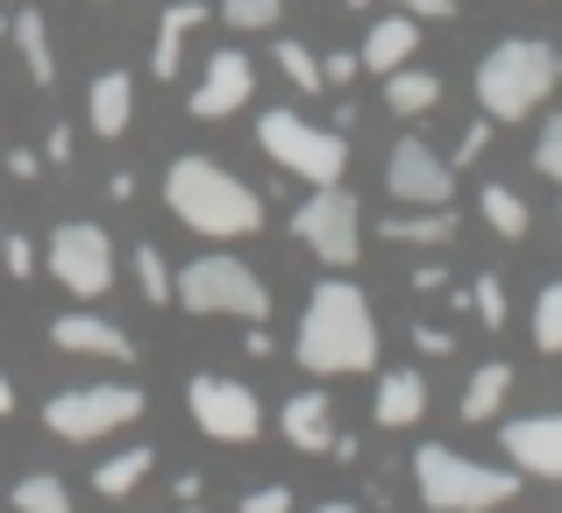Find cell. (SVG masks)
<instances>
[{
	"mask_svg": "<svg viewBox=\"0 0 562 513\" xmlns=\"http://www.w3.org/2000/svg\"><path fill=\"white\" fill-rule=\"evenodd\" d=\"M300 364L314 378H357V371H378V321H371V300H363L349 278H321L306 292V314H300Z\"/></svg>",
	"mask_w": 562,
	"mask_h": 513,
	"instance_id": "cell-1",
	"label": "cell"
},
{
	"mask_svg": "<svg viewBox=\"0 0 562 513\" xmlns=\"http://www.w3.org/2000/svg\"><path fill=\"white\" fill-rule=\"evenodd\" d=\"M165 208L206 243H243L263 228V200L214 157H171L165 171Z\"/></svg>",
	"mask_w": 562,
	"mask_h": 513,
	"instance_id": "cell-2",
	"label": "cell"
},
{
	"mask_svg": "<svg viewBox=\"0 0 562 513\" xmlns=\"http://www.w3.org/2000/svg\"><path fill=\"white\" fill-rule=\"evenodd\" d=\"M555 93V43L541 36H506L477 57V108L484 122H527Z\"/></svg>",
	"mask_w": 562,
	"mask_h": 513,
	"instance_id": "cell-3",
	"label": "cell"
},
{
	"mask_svg": "<svg viewBox=\"0 0 562 513\" xmlns=\"http://www.w3.org/2000/svg\"><path fill=\"white\" fill-rule=\"evenodd\" d=\"M413 486H420L427 513H492L520 492V471H492V464L463 457V449H413Z\"/></svg>",
	"mask_w": 562,
	"mask_h": 513,
	"instance_id": "cell-4",
	"label": "cell"
},
{
	"mask_svg": "<svg viewBox=\"0 0 562 513\" xmlns=\"http://www.w3.org/2000/svg\"><path fill=\"white\" fill-rule=\"evenodd\" d=\"M171 300H179L186 314H235V321L271 314V286L228 250H206V257H192L186 271H171Z\"/></svg>",
	"mask_w": 562,
	"mask_h": 513,
	"instance_id": "cell-5",
	"label": "cell"
},
{
	"mask_svg": "<svg viewBox=\"0 0 562 513\" xmlns=\"http://www.w3.org/2000/svg\"><path fill=\"white\" fill-rule=\"evenodd\" d=\"M257 143H263V157H271L278 171H292V179H306V186H342V171H349V136L342 129H314L292 108L257 114Z\"/></svg>",
	"mask_w": 562,
	"mask_h": 513,
	"instance_id": "cell-6",
	"label": "cell"
},
{
	"mask_svg": "<svg viewBox=\"0 0 562 513\" xmlns=\"http://www.w3.org/2000/svg\"><path fill=\"white\" fill-rule=\"evenodd\" d=\"M292 236L306 243L328 271H349L363 257V208L349 186H314V193L292 208Z\"/></svg>",
	"mask_w": 562,
	"mask_h": 513,
	"instance_id": "cell-7",
	"label": "cell"
},
{
	"mask_svg": "<svg viewBox=\"0 0 562 513\" xmlns=\"http://www.w3.org/2000/svg\"><path fill=\"white\" fill-rule=\"evenodd\" d=\"M143 421V392L136 386H71L57 400H43V428L65 443H100V435Z\"/></svg>",
	"mask_w": 562,
	"mask_h": 513,
	"instance_id": "cell-8",
	"label": "cell"
},
{
	"mask_svg": "<svg viewBox=\"0 0 562 513\" xmlns=\"http://www.w3.org/2000/svg\"><path fill=\"white\" fill-rule=\"evenodd\" d=\"M43 264H50V278L71 292V300L114 292V243H108V228H93V222H57Z\"/></svg>",
	"mask_w": 562,
	"mask_h": 513,
	"instance_id": "cell-9",
	"label": "cell"
},
{
	"mask_svg": "<svg viewBox=\"0 0 562 513\" xmlns=\"http://www.w3.org/2000/svg\"><path fill=\"white\" fill-rule=\"evenodd\" d=\"M186 406H192V421H200V435H214V443H257V428H263L257 392H249L243 378H221V371H192Z\"/></svg>",
	"mask_w": 562,
	"mask_h": 513,
	"instance_id": "cell-10",
	"label": "cell"
},
{
	"mask_svg": "<svg viewBox=\"0 0 562 513\" xmlns=\"http://www.w3.org/2000/svg\"><path fill=\"white\" fill-rule=\"evenodd\" d=\"M384 193H392L398 208H449V193H456V165L435 150V143L398 136V143H392V157H384Z\"/></svg>",
	"mask_w": 562,
	"mask_h": 513,
	"instance_id": "cell-11",
	"label": "cell"
},
{
	"mask_svg": "<svg viewBox=\"0 0 562 513\" xmlns=\"http://www.w3.org/2000/svg\"><path fill=\"white\" fill-rule=\"evenodd\" d=\"M249 93H257V65H249L243 51H214V57H206V71L192 79L186 114H192V122H228V114L249 108Z\"/></svg>",
	"mask_w": 562,
	"mask_h": 513,
	"instance_id": "cell-12",
	"label": "cell"
},
{
	"mask_svg": "<svg viewBox=\"0 0 562 513\" xmlns=\"http://www.w3.org/2000/svg\"><path fill=\"white\" fill-rule=\"evenodd\" d=\"M506 457H513L520 478H549V486H562V414L506 421Z\"/></svg>",
	"mask_w": 562,
	"mask_h": 513,
	"instance_id": "cell-13",
	"label": "cell"
},
{
	"mask_svg": "<svg viewBox=\"0 0 562 513\" xmlns=\"http://www.w3.org/2000/svg\"><path fill=\"white\" fill-rule=\"evenodd\" d=\"M50 343L71 349V357H114V364L136 357L128 328H114V321H100V314H57V321H50Z\"/></svg>",
	"mask_w": 562,
	"mask_h": 513,
	"instance_id": "cell-14",
	"label": "cell"
},
{
	"mask_svg": "<svg viewBox=\"0 0 562 513\" xmlns=\"http://www.w3.org/2000/svg\"><path fill=\"white\" fill-rule=\"evenodd\" d=\"M413 51H420V22H413V14H398V8H384L378 22H371V36H363L357 65H371L378 79H384V71L413 65Z\"/></svg>",
	"mask_w": 562,
	"mask_h": 513,
	"instance_id": "cell-15",
	"label": "cell"
},
{
	"mask_svg": "<svg viewBox=\"0 0 562 513\" xmlns=\"http://www.w3.org/2000/svg\"><path fill=\"white\" fill-rule=\"evenodd\" d=\"M278 428H285L292 449H306V457H328V443H335V406H328V392H292L285 414H278Z\"/></svg>",
	"mask_w": 562,
	"mask_h": 513,
	"instance_id": "cell-16",
	"label": "cell"
},
{
	"mask_svg": "<svg viewBox=\"0 0 562 513\" xmlns=\"http://www.w3.org/2000/svg\"><path fill=\"white\" fill-rule=\"evenodd\" d=\"M86 122H93L100 143H114L128 122H136V79H128V71H100L93 93H86Z\"/></svg>",
	"mask_w": 562,
	"mask_h": 513,
	"instance_id": "cell-17",
	"label": "cell"
},
{
	"mask_svg": "<svg viewBox=\"0 0 562 513\" xmlns=\"http://www.w3.org/2000/svg\"><path fill=\"white\" fill-rule=\"evenodd\" d=\"M371 414H378V428H413V421L427 414V378L420 371H384Z\"/></svg>",
	"mask_w": 562,
	"mask_h": 513,
	"instance_id": "cell-18",
	"label": "cell"
},
{
	"mask_svg": "<svg viewBox=\"0 0 562 513\" xmlns=\"http://www.w3.org/2000/svg\"><path fill=\"white\" fill-rule=\"evenodd\" d=\"M206 22V0H171L165 14H157V51H150V71L157 79H171L179 71V51H186V36Z\"/></svg>",
	"mask_w": 562,
	"mask_h": 513,
	"instance_id": "cell-19",
	"label": "cell"
},
{
	"mask_svg": "<svg viewBox=\"0 0 562 513\" xmlns=\"http://www.w3.org/2000/svg\"><path fill=\"white\" fill-rule=\"evenodd\" d=\"M8 36H14V51H22V71L43 86V93H50V86H57V57H50V29H43V14L22 8L8 22Z\"/></svg>",
	"mask_w": 562,
	"mask_h": 513,
	"instance_id": "cell-20",
	"label": "cell"
},
{
	"mask_svg": "<svg viewBox=\"0 0 562 513\" xmlns=\"http://www.w3.org/2000/svg\"><path fill=\"white\" fill-rule=\"evenodd\" d=\"M427 108H441V79L435 71H420V65H398V71H384V114H427Z\"/></svg>",
	"mask_w": 562,
	"mask_h": 513,
	"instance_id": "cell-21",
	"label": "cell"
},
{
	"mask_svg": "<svg viewBox=\"0 0 562 513\" xmlns=\"http://www.w3.org/2000/svg\"><path fill=\"white\" fill-rule=\"evenodd\" d=\"M456 236V214L449 208H406V214H384V243H420V250H449Z\"/></svg>",
	"mask_w": 562,
	"mask_h": 513,
	"instance_id": "cell-22",
	"label": "cell"
},
{
	"mask_svg": "<svg viewBox=\"0 0 562 513\" xmlns=\"http://www.w3.org/2000/svg\"><path fill=\"white\" fill-rule=\"evenodd\" d=\"M506 392H513V364L506 357L477 364V371H470V386H463V421H498Z\"/></svg>",
	"mask_w": 562,
	"mask_h": 513,
	"instance_id": "cell-23",
	"label": "cell"
},
{
	"mask_svg": "<svg viewBox=\"0 0 562 513\" xmlns=\"http://www.w3.org/2000/svg\"><path fill=\"white\" fill-rule=\"evenodd\" d=\"M150 471H157V449H122V457H108L93 471V492H100V500H128Z\"/></svg>",
	"mask_w": 562,
	"mask_h": 513,
	"instance_id": "cell-24",
	"label": "cell"
},
{
	"mask_svg": "<svg viewBox=\"0 0 562 513\" xmlns=\"http://www.w3.org/2000/svg\"><path fill=\"white\" fill-rule=\"evenodd\" d=\"M477 208H484V222H492V228H498L506 243H520L527 228H535V214H527V200L513 193V186H498V179L484 186V200H477Z\"/></svg>",
	"mask_w": 562,
	"mask_h": 513,
	"instance_id": "cell-25",
	"label": "cell"
},
{
	"mask_svg": "<svg viewBox=\"0 0 562 513\" xmlns=\"http://www.w3.org/2000/svg\"><path fill=\"white\" fill-rule=\"evenodd\" d=\"M8 506L14 513H71V492H65V478L36 471V478H22V486L8 492Z\"/></svg>",
	"mask_w": 562,
	"mask_h": 513,
	"instance_id": "cell-26",
	"label": "cell"
},
{
	"mask_svg": "<svg viewBox=\"0 0 562 513\" xmlns=\"http://www.w3.org/2000/svg\"><path fill=\"white\" fill-rule=\"evenodd\" d=\"M271 57H278V71H285L300 93H321V57L306 51V43H292V36H278L271 43Z\"/></svg>",
	"mask_w": 562,
	"mask_h": 513,
	"instance_id": "cell-27",
	"label": "cell"
},
{
	"mask_svg": "<svg viewBox=\"0 0 562 513\" xmlns=\"http://www.w3.org/2000/svg\"><path fill=\"white\" fill-rule=\"evenodd\" d=\"M535 349L541 357H562V278L541 286V300H535Z\"/></svg>",
	"mask_w": 562,
	"mask_h": 513,
	"instance_id": "cell-28",
	"label": "cell"
},
{
	"mask_svg": "<svg viewBox=\"0 0 562 513\" xmlns=\"http://www.w3.org/2000/svg\"><path fill=\"white\" fill-rule=\"evenodd\" d=\"M136 286H143V300H150V306L171 300V264L157 257V243H143V250H136Z\"/></svg>",
	"mask_w": 562,
	"mask_h": 513,
	"instance_id": "cell-29",
	"label": "cell"
},
{
	"mask_svg": "<svg viewBox=\"0 0 562 513\" xmlns=\"http://www.w3.org/2000/svg\"><path fill=\"white\" fill-rule=\"evenodd\" d=\"M285 0H221V22L228 29H278Z\"/></svg>",
	"mask_w": 562,
	"mask_h": 513,
	"instance_id": "cell-30",
	"label": "cell"
},
{
	"mask_svg": "<svg viewBox=\"0 0 562 513\" xmlns=\"http://www.w3.org/2000/svg\"><path fill=\"white\" fill-rule=\"evenodd\" d=\"M535 171L562 186V114H549V122H541V136H535Z\"/></svg>",
	"mask_w": 562,
	"mask_h": 513,
	"instance_id": "cell-31",
	"label": "cell"
},
{
	"mask_svg": "<svg viewBox=\"0 0 562 513\" xmlns=\"http://www.w3.org/2000/svg\"><path fill=\"white\" fill-rule=\"evenodd\" d=\"M470 306H477L484 328H506V286L498 278H470Z\"/></svg>",
	"mask_w": 562,
	"mask_h": 513,
	"instance_id": "cell-32",
	"label": "cell"
},
{
	"mask_svg": "<svg viewBox=\"0 0 562 513\" xmlns=\"http://www.w3.org/2000/svg\"><path fill=\"white\" fill-rule=\"evenodd\" d=\"M0 271L36 278V243H29V236H0Z\"/></svg>",
	"mask_w": 562,
	"mask_h": 513,
	"instance_id": "cell-33",
	"label": "cell"
},
{
	"mask_svg": "<svg viewBox=\"0 0 562 513\" xmlns=\"http://www.w3.org/2000/svg\"><path fill=\"white\" fill-rule=\"evenodd\" d=\"M235 513H292V492L285 486H257V492H243Z\"/></svg>",
	"mask_w": 562,
	"mask_h": 513,
	"instance_id": "cell-34",
	"label": "cell"
},
{
	"mask_svg": "<svg viewBox=\"0 0 562 513\" xmlns=\"http://www.w3.org/2000/svg\"><path fill=\"white\" fill-rule=\"evenodd\" d=\"M492 129H498V122H470V129H463V143H456V157H449V165H477V157H484V143H492Z\"/></svg>",
	"mask_w": 562,
	"mask_h": 513,
	"instance_id": "cell-35",
	"label": "cell"
},
{
	"mask_svg": "<svg viewBox=\"0 0 562 513\" xmlns=\"http://www.w3.org/2000/svg\"><path fill=\"white\" fill-rule=\"evenodd\" d=\"M413 349H420V357H449L456 335H449V328H435V321H420V328H413Z\"/></svg>",
	"mask_w": 562,
	"mask_h": 513,
	"instance_id": "cell-36",
	"label": "cell"
},
{
	"mask_svg": "<svg viewBox=\"0 0 562 513\" xmlns=\"http://www.w3.org/2000/svg\"><path fill=\"white\" fill-rule=\"evenodd\" d=\"M357 51H328V65H321V86H349V79H357Z\"/></svg>",
	"mask_w": 562,
	"mask_h": 513,
	"instance_id": "cell-37",
	"label": "cell"
},
{
	"mask_svg": "<svg viewBox=\"0 0 562 513\" xmlns=\"http://www.w3.org/2000/svg\"><path fill=\"white\" fill-rule=\"evenodd\" d=\"M398 14H413V22H449L456 14V0H392Z\"/></svg>",
	"mask_w": 562,
	"mask_h": 513,
	"instance_id": "cell-38",
	"label": "cell"
},
{
	"mask_svg": "<svg viewBox=\"0 0 562 513\" xmlns=\"http://www.w3.org/2000/svg\"><path fill=\"white\" fill-rule=\"evenodd\" d=\"M406 286H413V292H449V271H441V264H420Z\"/></svg>",
	"mask_w": 562,
	"mask_h": 513,
	"instance_id": "cell-39",
	"label": "cell"
},
{
	"mask_svg": "<svg viewBox=\"0 0 562 513\" xmlns=\"http://www.w3.org/2000/svg\"><path fill=\"white\" fill-rule=\"evenodd\" d=\"M65 157H71V129L57 122V129H50V165H65Z\"/></svg>",
	"mask_w": 562,
	"mask_h": 513,
	"instance_id": "cell-40",
	"label": "cell"
},
{
	"mask_svg": "<svg viewBox=\"0 0 562 513\" xmlns=\"http://www.w3.org/2000/svg\"><path fill=\"white\" fill-rule=\"evenodd\" d=\"M0 414H14V386H8V371H0Z\"/></svg>",
	"mask_w": 562,
	"mask_h": 513,
	"instance_id": "cell-41",
	"label": "cell"
},
{
	"mask_svg": "<svg viewBox=\"0 0 562 513\" xmlns=\"http://www.w3.org/2000/svg\"><path fill=\"white\" fill-rule=\"evenodd\" d=\"M314 513H363V506H349V500H328V506H314Z\"/></svg>",
	"mask_w": 562,
	"mask_h": 513,
	"instance_id": "cell-42",
	"label": "cell"
},
{
	"mask_svg": "<svg viewBox=\"0 0 562 513\" xmlns=\"http://www.w3.org/2000/svg\"><path fill=\"white\" fill-rule=\"evenodd\" d=\"M342 8H371V0H342Z\"/></svg>",
	"mask_w": 562,
	"mask_h": 513,
	"instance_id": "cell-43",
	"label": "cell"
},
{
	"mask_svg": "<svg viewBox=\"0 0 562 513\" xmlns=\"http://www.w3.org/2000/svg\"><path fill=\"white\" fill-rule=\"evenodd\" d=\"M555 79H562V51H555Z\"/></svg>",
	"mask_w": 562,
	"mask_h": 513,
	"instance_id": "cell-44",
	"label": "cell"
},
{
	"mask_svg": "<svg viewBox=\"0 0 562 513\" xmlns=\"http://www.w3.org/2000/svg\"><path fill=\"white\" fill-rule=\"evenodd\" d=\"M186 513H200V506H192V500H186Z\"/></svg>",
	"mask_w": 562,
	"mask_h": 513,
	"instance_id": "cell-45",
	"label": "cell"
},
{
	"mask_svg": "<svg viewBox=\"0 0 562 513\" xmlns=\"http://www.w3.org/2000/svg\"><path fill=\"white\" fill-rule=\"evenodd\" d=\"M0 36H8V22H0Z\"/></svg>",
	"mask_w": 562,
	"mask_h": 513,
	"instance_id": "cell-46",
	"label": "cell"
},
{
	"mask_svg": "<svg viewBox=\"0 0 562 513\" xmlns=\"http://www.w3.org/2000/svg\"><path fill=\"white\" fill-rule=\"evenodd\" d=\"M0 236H8V228H0Z\"/></svg>",
	"mask_w": 562,
	"mask_h": 513,
	"instance_id": "cell-47",
	"label": "cell"
}]
</instances>
